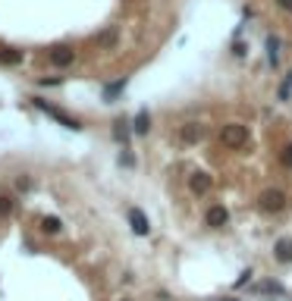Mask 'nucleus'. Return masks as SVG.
<instances>
[{"instance_id":"f257e3e1","label":"nucleus","mask_w":292,"mask_h":301,"mask_svg":"<svg viewBox=\"0 0 292 301\" xmlns=\"http://www.w3.org/2000/svg\"><path fill=\"white\" fill-rule=\"evenodd\" d=\"M258 207L264 214H279L286 207V192H279V188H264L261 192V198H258Z\"/></svg>"},{"instance_id":"f03ea898","label":"nucleus","mask_w":292,"mask_h":301,"mask_svg":"<svg viewBox=\"0 0 292 301\" xmlns=\"http://www.w3.org/2000/svg\"><path fill=\"white\" fill-rule=\"evenodd\" d=\"M35 107H38V110H44V113H48L51 120H57V122H60V126H66V129H73V132H79V129H82V122H79L76 116H69V113H63V110H57V107H51L48 100L35 98Z\"/></svg>"},{"instance_id":"7ed1b4c3","label":"nucleus","mask_w":292,"mask_h":301,"mask_svg":"<svg viewBox=\"0 0 292 301\" xmlns=\"http://www.w3.org/2000/svg\"><path fill=\"white\" fill-rule=\"evenodd\" d=\"M220 142H223L229 150H236V148H242L245 142H248V129L239 126V122H229V126H223V132H220Z\"/></svg>"},{"instance_id":"20e7f679","label":"nucleus","mask_w":292,"mask_h":301,"mask_svg":"<svg viewBox=\"0 0 292 301\" xmlns=\"http://www.w3.org/2000/svg\"><path fill=\"white\" fill-rule=\"evenodd\" d=\"M211 185H214V179H211V172H204V170H198V172H192V176H189L192 194H207V192H211Z\"/></svg>"},{"instance_id":"39448f33","label":"nucleus","mask_w":292,"mask_h":301,"mask_svg":"<svg viewBox=\"0 0 292 301\" xmlns=\"http://www.w3.org/2000/svg\"><path fill=\"white\" fill-rule=\"evenodd\" d=\"M129 226H132L135 236H148L151 232V223H148V216H145L142 207H129Z\"/></svg>"},{"instance_id":"423d86ee","label":"nucleus","mask_w":292,"mask_h":301,"mask_svg":"<svg viewBox=\"0 0 292 301\" xmlns=\"http://www.w3.org/2000/svg\"><path fill=\"white\" fill-rule=\"evenodd\" d=\"M273 260H276V264H292V238H276V245H273Z\"/></svg>"},{"instance_id":"0eeeda50","label":"nucleus","mask_w":292,"mask_h":301,"mask_svg":"<svg viewBox=\"0 0 292 301\" xmlns=\"http://www.w3.org/2000/svg\"><path fill=\"white\" fill-rule=\"evenodd\" d=\"M229 223V214H226V207H211V210H207V226H214V229H223Z\"/></svg>"},{"instance_id":"6e6552de","label":"nucleus","mask_w":292,"mask_h":301,"mask_svg":"<svg viewBox=\"0 0 292 301\" xmlns=\"http://www.w3.org/2000/svg\"><path fill=\"white\" fill-rule=\"evenodd\" d=\"M73 60H76V50L73 48H54L51 50V63L54 66H69Z\"/></svg>"},{"instance_id":"1a4fd4ad","label":"nucleus","mask_w":292,"mask_h":301,"mask_svg":"<svg viewBox=\"0 0 292 301\" xmlns=\"http://www.w3.org/2000/svg\"><path fill=\"white\" fill-rule=\"evenodd\" d=\"M179 135H182V142H185V144H195V142H201V135H204V126L192 122V126H185V129H182Z\"/></svg>"},{"instance_id":"9d476101","label":"nucleus","mask_w":292,"mask_h":301,"mask_svg":"<svg viewBox=\"0 0 292 301\" xmlns=\"http://www.w3.org/2000/svg\"><path fill=\"white\" fill-rule=\"evenodd\" d=\"M123 88H126V78H120V82H113V85H107V88L101 91V98H104V100L110 104V100H116V98L123 94Z\"/></svg>"},{"instance_id":"9b49d317","label":"nucleus","mask_w":292,"mask_h":301,"mask_svg":"<svg viewBox=\"0 0 292 301\" xmlns=\"http://www.w3.org/2000/svg\"><path fill=\"white\" fill-rule=\"evenodd\" d=\"M267 60H270V66L279 63V38H276V34L267 38Z\"/></svg>"},{"instance_id":"f8f14e48","label":"nucleus","mask_w":292,"mask_h":301,"mask_svg":"<svg viewBox=\"0 0 292 301\" xmlns=\"http://www.w3.org/2000/svg\"><path fill=\"white\" fill-rule=\"evenodd\" d=\"M148 129H151V120H148V113L142 110V113L135 116V122H132V132H135V135H148Z\"/></svg>"},{"instance_id":"ddd939ff","label":"nucleus","mask_w":292,"mask_h":301,"mask_svg":"<svg viewBox=\"0 0 292 301\" xmlns=\"http://www.w3.org/2000/svg\"><path fill=\"white\" fill-rule=\"evenodd\" d=\"M41 229H44L48 236H57V232L63 229V223H60L57 216H44V220H41Z\"/></svg>"},{"instance_id":"4468645a","label":"nucleus","mask_w":292,"mask_h":301,"mask_svg":"<svg viewBox=\"0 0 292 301\" xmlns=\"http://www.w3.org/2000/svg\"><path fill=\"white\" fill-rule=\"evenodd\" d=\"M19 60H22L19 50H0V63H4V66H16Z\"/></svg>"},{"instance_id":"2eb2a0df","label":"nucleus","mask_w":292,"mask_h":301,"mask_svg":"<svg viewBox=\"0 0 292 301\" xmlns=\"http://www.w3.org/2000/svg\"><path fill=\"white\" fill-rule=\"evenodd\" d=\"M13 210H16V201H13V198H7V194H0V220L10 216Z\"/></svg>"},{"instance_id":"dca6fc26","label":"nucleus","mask_w":292,"mask_h":301,"mask_svg":"<svg viewBox=\"0 0 292 301\" xmlns=\"http://www.w3.org/2000/svg\"><path fill=\"white\" fill-rule=\"evenodd\" d=\"M289 94H292V72L286 76V82L279 85V100H289Z\"/></svg>"},{"instance_id":"f3484780","label":"nucleus","mask_w":292,"mask_h":301,"mask_svg":"<svg viewBox=\"0 0 292 301\" xmlns=\"http://www.w3.org/2000/svg\"><path fill=\"white\" fill-rule=\"evenodd\" d=\"M113 135H116V142H126V138H129V129H126V122H123V120L116 122V129H113Z\"/></svg>"},{"instance_id":"a211bd4d","label":"nucleus","mask_w":292,"mask_h":301,"mask_svg":"<svg viewBox=\"0 0 292 301\" xmlns=\"http://www.w3.org/2000/svg\"><path fill=\"white\" fill-rule=\"evenodd\" d=\"M251 276H254V270L248 267V270H242V276H239V280H236V288H242V286H248L251 282Z\"/></svg>"},{"instance_id":"6ab92c4d","label":"nucleus","mask_w":292,"mask_h":301,"mask_svg":"<svg viewBox=\"0 0 292 301\" xmlns=\"http://www.w3.org/2000/svg\"><path fill=\"white\" fill-rule=\"evenodd\" d=\"M279 157H283V166H286V170H292V142L283 148V154H279Z\"/></svg>"},{"instance_id":"aec40b11","label":"nucleus","mask_w":292,"mask_h":301,"mask_svg":"<svg viewBox=\"0 0 292 301\" xmlns=\"http://www.w3.org/2000/svg\"><path fill=\"white\" fill-rule=\"evenodd\" d=\"M98 44H104V48H107V44H116V32H104V34H98Z\"/></svg>"},{"instance_id":"412c9836","label":"nucleus","mask_w":292,"mask_h":301,"mask_svg":"<svg viewBox=\"0 0 292 301\" xmlns=\"http://www.w3.org/2000/svg\"><path fill=\"white\" fill-rule=\"evenodd\" d=\"M261 292H270V295H283V286H276V282H264V286H261Z\"/></svg>"},{"instance_id":"4be33fe9","label":"nucleus","mask_w":292,"mask_h":301,"mask_svg":"<svg viewBox=\"0 0 292 301\" xmlns=\"http://www.w3.org/2000/svg\"><path fill=\"white\" fill-rule=\"evenodd\" d=\"M120 164H123V166H135V157H132V154H123Z\"/></svg>"},{"instance_id":"5701e85b","label":"nucleus","mask_w":292,"mask_h":301,"mask_svg":"<svg viewBox=\"0 0 292 301\" xmlns=\"http://www.w3.org/2000/svg\"><path fill=\"white\" fill-rule=\"evenodd\" d=\"M60 82H63V78H41L44 88H54V85H60Z\"/></svg>"},{"instance_id":"b1692460","label":"nucleus","mask_w":292,"mask_h":301,"mask_svg":"<svg viewBox=\"0 0 292 301\" xmlns=\"http://www.w3.org/2000/svg\"><path fill=\"white\" fill-rule=\"evenodd\" d=\"M276 4L283 6V10H289V13H292V0H276Z\"/></svg>"},{"instance_id":"393cba45","label":"nucleus","mask_w":292,"mask_h":301,"mask_svg":"<svg viewBox=\"0 0 292 301\" xmlns=\"http://www.w3.org/2000/svg\"><path fill=\"white\" fill-rule=\"evenodd\" d=\"M123 301H126V298H123Z\"/></svg>"}]
</instances>
